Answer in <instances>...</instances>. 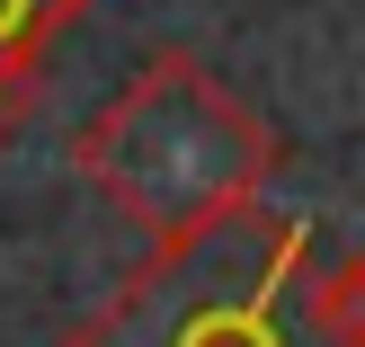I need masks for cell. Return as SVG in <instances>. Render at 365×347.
Masks as SVG:
<instances>
[{
  "instance_id": "obj_1",
  "label": "cell",
  "mask_w": 365,
  "mask_h": 347,
  "mask_svg": "<svg viewBox=\"0 0 365 347\" xmlns=\"http://www.w3.org/2000/svg\"><path fill=\"white\" fill-rule=\"evenodd\" d=\"M285 170V143L241 89L205 71V53L160 45L134 63V81L71 134V178L98 187L134 232L178 241L232 205H259Z\"/></svg>"
},
{
  "instance_id": "obj_2",
  "label": "cell",
  "mask_w": 365,
  "mask_h": 347,
  "mask_svg": "<svg viewBox=\"0 0 365 347\" xmlns=\"http://www.w3.org/2000/svg\"><path fill=\"white\" fill-rule=\"evenodd\" d=\"M321 232L277 205H232L152 241V259L98 294L53 347H348L312 294Z\"/></svg>"
},
{
  "instance_id": "obj_3",
  "label": "cell",
  "mask_w": 365,
  "mask_h": 347,
  "mask_svg": "<svg viewBox=\"0 0 365 347\" xmlns=\"http://www.w3.org/2000/svg\"><path fill=\"white\" fill-rule=\"evenodd\" d=\"M98 0H0V152L45 98V63Z\"/></svg>"
},
{
  "instance_id": "obj_4",
  "label": "cell",
  "mask_w": 365,
  "mask_h": 347,
  "mask_svg": "<svg viewBox=\"0 0 365 347\" xmlns=\"http://www.w3.org/2000/svg\"><path fill=\"white\" fill-rule=\"evenodd\" d=\"M312 294H321V312H330V330L348 338V347H365V241L348 249V259H330L312 276Z\"/></svg>"
}]
</instances>
